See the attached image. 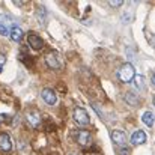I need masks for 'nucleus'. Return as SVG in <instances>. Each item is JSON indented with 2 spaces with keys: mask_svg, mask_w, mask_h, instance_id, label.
<instances>
[{
  "mask_svg": "<svg viewBox=\"0 0 155 155\" xmlns=\"http://www.w3.org/2000/svg\"><path fill=\"white\" fill-rule=\"evenodd\" d=\"M44 60H45V65H47L50 69H54V71H57V69H60V68L63 66V60H62L60 53L54 51V50L47 53L45 57H44Z\"/></svg>",
  "mask_w": 155,
  "mask_h": 155,
  "instance_id": "1",
  "label": "nucleus"
},
{
  "mask_svg": "<svg viewBox=\"0 0 155 155\" xmlns=\"http://www.w3.org/2000/svg\"><path fill=\"white\" fill-rule=\"evenodd\" d=\"M136 75V71H134V66L131 63H125L120 66V69L117 71V78L122 81V83H130Z\"/></svg>",
  "mask_w": 155,
  "mask_h": 155,
  "instance_id": "2",
  "label": "nucleus"
},
{
  "mask_svg": "<svg viewBox=\"0 0 155 155\" xmlns=\"http://www.w3.org/2000/svg\"><path fill=\"white\" fill-rule=\"evenodd\" d=\"M72 119H74V122H75L78 127H86V125H89V122H91V117H89L87 111H86L83 107H75V108H74V111H72Z\"/></svg>",
  "mask_w": 155,
  "mask_h": 155,
  "instance_id": "3",
  "label": "nucleus"
},
{
  "mask_svg": "<svg viewBox=\"0 0 155 155\" xmlns=\"http://www.w3.org/2000/svg\"><path fill=\"white\" fill-rule=\"evenodd\" d=\"M72 137H74V140H75L80 146H83V148L89 146L91 142H92V136H91V133L86 131V130H75V131L72 133Z\"/></svg>",
  "mask_w": 155,
  "mask_h": 155,
  "instance_id": "4",
  "label": "nucleus"
},
{
  "mask_svg": "<svg viewBox=\"0 0 155 155\" xmlns=\"http://www.w3.org/2000/svg\"><path fill=\"white\" fill-rule=\"evenodd\" d=\"M111 142H113L116 146L124 148V146H127V143H128V136H127V133L122 131V130H113V131H111Z\"/></svg>",
  "mask_w": 155,
  "mask_h": 155,
  "instance_id": "5",
  "label": "nucleus"
},
{
  "mask_svg": "<svg viewBox=\"0 0 155 155\" xmlns=\"http://www.w3.org/2000/svg\"><path fill=\"white\" fill-rule=\"evenodd\" d=\"M27 44H29V47H30L32 50H35V51H39V50L44 48V41H42V38H41L39 35L33 33V32H30V33L27 35Z\"/></svg>",
  "mask_w": 155,
  "mask_h": 155,
  "instance_id": "6",
  "label": "nucleus"
},
{
  "mask_svg": "<svg viewBox=\"0 0 155 155\" xmlns=\"http://www.w3.org/2000/svg\"><path fill=\"white\" fill-rule=\"evenodd\" d=\"M26 120L32 128H38L41 125V114L36 110H27L26 111Z\"/></svg>",
  "mask_w": 155,
  "mask_h": 155,
  "instance_id": "7",
  "label": "nucleus"
},
{
  "mask_svg": "<svg viewBox=\"0 0 155 155\" xmlns=\"http://www.w3.org/2000/svg\"><path fill=\"white\" fill-rule=\"evenodd\" d=\"M12 148H14V145H12V140H11L9 134L0 133V152L8 154V152L12 151Z\"/></svg>",
  "mask_w": 155,
  "mask_h": 155,
  "instance_id": "8",
  "label": "nucleus"
},
{
  "mask_svg": "<svg viewBox=\"0 0 155 155\" xmlns=\"http://www.w3.org/2000/svg\"><path fill=\"white\" fill-rule=\"evenodd\" d=\"M41 98H42L44 103L48 104V105H54V104L57 103V97H56L54 91L50 89V87H45V89L41 91Z\"/></svg>",
  "mask_w": 155,
  "mask_h": 155,
  "instance_id": "9",
  "label": "nucleus"
},
{
  "mask_svg": "<svg viewBox=\"0 0 155 155\" xmlns=\"http://www.w3.org/2000/svg\"><path fill=\"white\" fill-rule=\"evenodd\" d=\"M145 142H146V133L143 130L134 131V134L131 136V143L136 145V146H139V145H143Z\"/></svg>",
  "mask_w": 155,
  "mask_h": 155,
  "instance_id": "10",
  "label": "nucleus"
},
{
  "mask_svg": "<svg viewBox=\"0 0 155 155\" xmlns=\"http://www.w3.org/2000/svg\"><path fill=\"white\" fill-rule=\"evenodd\" d=\"M23 30H21V27H18V26H12L11 27V30H9V36H11V39L14 41V42H20L21 39H23Z\"/></svg>",
  "mask_w": 155,
  "mask_h": 155,
  "instance_id": "11",
  "label": "nucleus"
},
{
  "mask_svg": "<svg viewBox=\"0 0 155 155\" xmlns=\"http://www.w3.org/2000/svg\"><path fill=\"white\" fill-rule=\"evenodd\" d=\"M125 101L130 104V105L137 107V105L140 104V98H139L134 92H127V94H125Z\"/></svg>",
  "mask_w": 155,
  "mask_h": 155,
  "instance_id": "12",
  "label": "nucleus"
},
{
  "mask_svg": "<svg viewBox=\"0 0 155 155\" xmlns=\"http://www.w3.org/2000/svg\"><path fill=\"white\" fill-rule=\"evenodd\" d=\"M142 120L145 122V125H146V127H154V124H155L154 113H151V111H145V113H143V116H142Z\"/></svg>",
  "mask_w": 155,
  "mask_h": 155,
  "instance_id": "13",
  "label": "nucleus"
},
{
  "mask_svg": "<svg viewBox=\"0 0 155 155\" xmlns=\"http://www.w3.org/2000/svg\"><path fill=\"white\" fill-rule=\"evenodd\" d=\"M36 17H38L39 23L44 26V24L47 23V9H45L44 6H39V8H38V11H36Z\"/></svg>",
  "mask_w": 155,
  "mask_h": 155,
  "instance_id": "14",
  "label": "nucleus"
},
{
  "mask_svg": "<svg viewBox=\"0 0 155 155\" xmlns=\"http://www.w3.org/2000/svg\"><path fill=\"white\" fill-rule=\"evenodd\" d=\"M133 80H134V84H136L137 89H145V80H143L142 75H134Z\"/></svg>",
  "mask_w": 155,
  "mask_h": 155,
  "instance_id": "15",
  "label": "nucleus"
},
{
  "mask_svg": "<svg viewBox=\"0 0 155 155\" xmlns=\"http://www.w3.org/2000/svg\"><path fill=\"white\" fill-rule=\"evenodd\" d=\"M108 5H110L111 8H120V6L124 5V0H110Z\"/></svg>",
  "mask_w": 155,
  "mask_h": 155,
  "instance_id": "16",
  "label": "nucleus"
},
{
  "mask_svg": "<svg viewBox=\"0 0 155 155\" xmlns=\"http://www.w3.org/2000/svg\"><path fill=\"white\" fill-rule=\"evenodd\" d=\"M117 155H131L130 148H127V146H124V148H117Z\"/></svg>",
  "mask_w": 155,
  "mask_h": 155,
  "instance_id": "17",
  "label": "nucleus"
},
{
  "mask_svg": "<svg viewBox=\"0 0 155 155\" xmlns=\"http://www.w3.org/2000/svg\"><path fill=\"white\" fill-rule=\"evenodd\" d=\"M0 35H3V36H8L9 35V30L6 29V26L3 23H0Z\"/></svg>",
  "mask_w": 155,
  "mask_h": 155,
  "instance_id": "18",
  "label": "nucleus"
},
{
  "mask_svg": "<svg viewBox=\"0 0 155 155\" xmlns=\"http://www.w3.org/2000/svg\"><path fill=\"white\" fill-rule=\"evenodd\" d=\"M5 63H6V56H5L3 53H0V72L3 71V68H5Z\"/></svg>",
  "mask_w": 155,
  "mask_h": 155,
  "instance_id": "19",
  "label": "nucleus"
},
{
  "mask_svg": "<svg viewBox=\"0 0 155 155\" xmlns=\"http://www.w3.org/2000/svg\"><path fill=\"white\" fill-rule=\"evenodd\" d=\"M5 120H8V116H5V114H0V124H3Z\"/></svg>",
  "mask_w": 155,
  "mask_h": 155,
  "instance_id": "20",
  "label": "nucleus"
},
{
  "mask_svg": "<svg viewBox=\"0 0 155 155\" xmlns=\"http://www.w3.org/2000/svg\"><path fill=\"white\" fill-rule=\"evenodd\" d=\"M151 80H152V84L155 86V72H152V77H151Z\"/></svg>",
  "mask_w": 155,
  "mask_h": 155,
  "instance_id": "21",
  "label": "nucleus"
},
{
  "mask_svg": "<svg viewBox=\"0 0 155 155\" xmlns=\"http://www.w3.org/2000/svg\"><path fill=\"white\" fill-rule=\"evenodd\" d=\"M152 103H154V105H155V97H154V100H152Z\"/></svg>",
  "mask_w": 155,
  "mask_h": 155,
  "instance_id": "22",
  "label": "nucleus"
}]
</instances>
